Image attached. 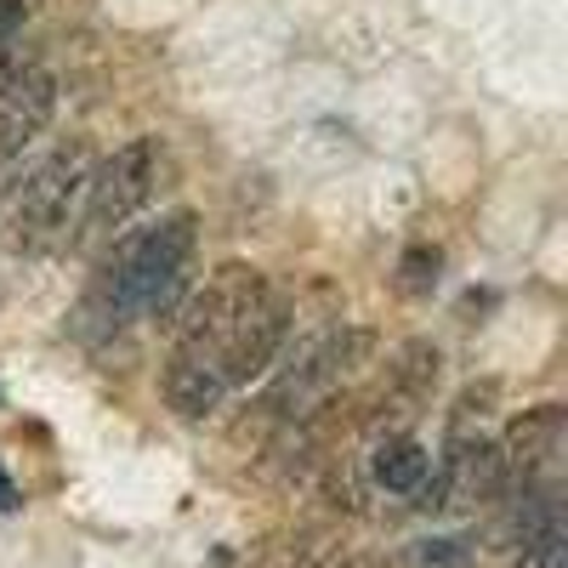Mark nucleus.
I'll list each match as a JSON object with an SVG mask.
<instances>
[{
	"instance_id": "f03ea898",
	"label": "nucleus",
	"mask_w": 568,
	"mask_h": 568,
	"mask_svg": "<svg viewBox=\"0 0 568 568\" xmlns=\"http://www.w3.org/2000/svg\"><path fill=\"white\" fill-rule=\"evenodd\" d=\"M194 245H200L194 211H171L114 240L85 284L80 324L98 329V336H114V329L176 313L187 296V278H194Z\"/></svg>"
},
{
	"instance_id": "7ed1b4c3",
	"label": "nucleus",
	"mask_w": 568,
	"mask_h": 568,
	"mask_svg": "<svg viewBox=\"0 0 568 568\" xmlns=\"http://www.w3.org/2000/svg\"><path fill=\"white\" fill-rule=\"evenodd\" d=\"M160 171H165V154H160L154 136H131L125 149H114L98 171H85L74 240H114V227H125L142 205L154 200Z\"/></svg>"
},
{
	"instance_id": "39448f33",
	"label": "nucleus",
	"mask_w": 568,
	"mask_h": 568,
	"mask_svg": "<svg viewBox=\"0 0 568 568\" xmlns=\"http://www.w3.org/2000/svg\"><path fill=\"white\" fill-rule=\"evenodd\" d=\"M58 80L40 63H23L12 52H0V160L23 154V142L52 120Z\"/></svg>"
},
{
	"instance_id": "20e7f679",
	"label": "nucleus",
	"mask_w": 568,
	"mask_h": 568,
	"mask_svg": "<svg viewBox=\"0 0 568 568\" xmlns=\"http://www.w3.org/2000/svg\"><path fill=\"white\" fill-rule=\"evenodd\" d=\"M80 187H85V154L80 149H63L23 176V187L12 194V222H18L23 251H45V245L69 240V205H74Z\"/></svg>"
},
{
	"instance_id": "1a4fd4ad",
	"label": "nucleus",
	"mask_w": 568,
	"mask_h": 568,
	"mask_svg": "<svg viewBox=\"0 0 568 568\" xmlns=\"http://www.w3.org/2000/svg\"><path fill=\"white\" fill-rule=\"evenodd\" d=\"M23 506V495H18V484H12V471L0 466V511H18Z\"/></svg>"
},
{
	"instance_id": "6e6552de",
	"label": "nucleus",
	"mask_w": 568,
	"mask_h": 568,
	"mask_svg": "<svg viewBox=\"0 0 568 568\" xmlns=\"http://www.w3.org/2000/svg\"><path fill=\"white\" fill-rule=\"evenodd\" d=\"M438 267H444V256H438L433 245H415V251H404V262H398V291L426 296V291L438 284Z\"/></svg>"
},
{
	"instance_id": "f257e3e1",
	"label": "nucleus",
	"mask_w": 568,
	"mask_h": 568,
	"mask_svg": "<svg viewBox=\"0 0 568 568\" xmlns=\"http://www.w3.org/2000/svg\"><path fill=\"white\" fill-rule=\"evenodd\" d=\"M284 336H291V302H284L278 284L245 262L216 267L194 291V302L182 307L176 342L165 358L171 409L187 420L222 409L278 358Z\"/></svg>"
},
{
	"instance_id": "0eeeda50",
	"label": "nucleus",
	"mask_w": 568,
	"mask_h": 568,
	"mask_svg": "<svg viewBox=\"0 0 568 568\" xmlns=\"http://www.w3.org/2000/svg\"><path fill=\"white\" fill-rule=\"evenodd\" d=\"M511 455H500L511 471H524V484L529 478H540V471L557 460V449H562V404H540V409H529L524 420L511 426V444H506Z\"/></svg>"
},
{
	"instance_id": "423d86ee",
	"label": "nucleus",
	"mask_w": 568,
	"mask_h": 568,
	"mask_svg": "<svg viewBox=\"0 0 568 568\" xmlns=\"http://www.w3.org/2000/svg\"><path fill=\"white\" fill-rule=\"evenodd\" d=\"M369 478L387 495H420L433 484V455H426V444L409 438V433H387L369 449Z\"/></svg>"
}]
</instances>
